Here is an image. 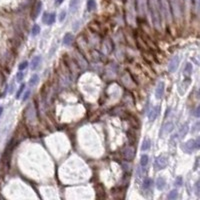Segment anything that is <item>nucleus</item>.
<instances>
[{
  "label": "nucleus",
  "mask_w": 200,
  "mask_h": 200,
  "mask_svg": "<svg viewBox=\"0 0 200 200\" xmlns=\"http://www.w3.org/2000/svg\"><path fill=\"white\" fill-rule=\"evenodd\" d=\"M148 9L151 16V21L156 29H160V23H161V16L160 11L162 9L161 0H147Z\"/></svg>",
  "instance_id": "obj_1"
},
{
  "label": "nucleus",
  "mask_w": 200,
  "mask_h": 200,
  "mask_svg": "<svg viewBox=\"0 0 200 200\" xmlns=\"http://www.w3.org/2000/svg\"><path fill=\"white\" fill-rule=\"evenodd\" d=\"M199 147H200V140L199 138H197L196 140L195 139H190V140L186 141L181 146V148L186 153H191L194 150H197Z\"/></svg>",
  "instance_id": "obj_2"
},
{
  "label": "nucleus",
  "mask_w": 200,
  "mask_h": 200,
  "mask_svg": "<svg viewBox=\"0 0 200 200\" xmlns=\"http://www.w3.org/2000/svg\"><path fill=\"white\" fill-rule=\"evenodd\" d=\"M155 167L157 170L159 169H163L167 166V158L165 156H158L155 159Z\"/></svg>",
  "instance_id": "obj_3"
},
{
  "label": "nucleus",
  "mask_w": 200,
  "mask_h": 200,
  "mask_svg": "<svg viewBox=\"0 0 200 200\" xmlns=\"http://www.w3.org/2000/svg\"><path fill=\"white\" fill-rule=\"evenodd\" d=\"M135 155V148L133 146H127L123 150V157L126 160H132Z\"/></svg>",
  "instance_id": "obj_4"
},
{
  "label": "nucleus",
  "mask_w": 200,
  "mask_h": 200,
  "mask_svg": "<svg viewBox=\"0 0 200 200\" xmlns=\"http://www.w3.org/2000/svg\"><path fill=\"white\" fill-rule=\"evenodd\" d=\"M160 110H161L160 105H156V106L152 107L151 110H150V112H149V114H148V119L150 122H152V121H154L157 118V116L159 115Z\"/></svg>",
  "instance_id": "obj_5"
},
{
  "label": "nucleus",
  "mask_w": 200,
  "mask_h": 200,
  "mask_svg": "<svg viewBox=\"0 0 200 200\" xmlns=\"http://www.w3.org/2000/svg\"><path fill=\"white\" fill-rule=\"evenodd\" d=\"M179 60H180L179 56H178V55L174 56V57L170 60L169 64H168V71H169V72H174V71H175L176 68H177V66H178V64H179Z\"/></svg>",
  "instance_id": "obj_6"
},
{
  "label": "nucleus",
  "mask_w": 200,
  "mask_h": 200,
  "mask_svg": "<svg viewBox=\"0 0 200 200\" xmlns=\"http://www.w3.org/2000/svg\"><path fill=\"white\" fill-rule=\"evenodd\" d=\"M42 21H43V23H45V24H47V25H52L54 23V21H55V14H54V13H50V14L44 13V14H43Z\"/></svg>",
  "instance_id": "obj_7"
},
{
  "label": "nucleus",
  "mask_w": 200,
  "mask_h": 200,
  "mask_svg": "<svg viewBox=\"0 0 200 200\" xmlns=\"http://www.w3.org/2000/svg\"><path fill=\"white\" fill-rule=\"evenodd\" d=\"M164 88H165V85H164V82H159L157 85V88H156L155 91V96L157 99H161L164 95Z\"/></svg>",
  "instance_id": "obj_8"
},
{
  "label": "nucleus",
  "mask_w": 200,
  "mask_h": 200,
  "mask_svg": "<svg viewBox=\"0 0 200 200\" xmlns=\"http://www.w3.org/2000/svg\"><path fill=\"white\" fill-rule=\"evenodd\" d=\"M174 128V124L173 122H171V121H169V122H166L165 124L163 125V127H162V130H161V134H167V133H170L172 130H173Z\"/></svg>",
  "instance_id": "obj_9"
},
{
  "label": "nucleus",
  "mask_w": 200,
  "mask_h": 200,
  "mask_svg": "<svg viewBox=\"0 0 200 200\" xmlns=\"http://www.w3.org/2000/svg\"><path fill=\"white\" fill-rule=\"evenodd\" d=\"M188 131H189V124H188L187 122H185L181 126V128H180V130H179V133H178L179 138H183V137L188 133Z\"/></svg>",
  "instance_id": "obj_10"
},
{
  "label": "nucleus",
  "mask_w": 200,
  "mask_h": 200,
  "mask_svg": "<svg viewBox=\"0 0 200 200\" xmlns=\"http://www.w3.org/2000/svg\"><path fill=\"white\" fill-rule=\"evenodd\" d=\"M41 62V56H35L31 60V70H36Z\"/></svg>",
  "instance_id": "obj_11"
},
{
  "label": "nucleus",
  "mask_w": 200,
  "mask_h": 200,
  "mask_svg": "<svg viewBox=\"0 0 200 200\" xmlns=\"http://www.w3.org/2000/svg\"><path fill=\"white\" fill-rule=\"evenodd\" d=\"M192 71H193V66H192V64L189 63V62H188V63H186L185 67H184L183 74L186 76V77H189V76L192 74Z\"/></svg>",
  "instance_id": "obj_12"
},
{
  "label": "nucleus",
  "mask_w": 200,
  "mask_h": 200,
  "mask_svg": "<svg viewBox=\"0 0 200 200\" xmlns=\"http://www.w3.org/2000/svg\"><path fill=\"white\" fill-rule=\"evenodd\" d=\"M72 41H73V35H72L71 33H66L63 37V44L68 46V45L71 44Z\"/></svg>",
  "instance_id": "obj_13"
},
{
  "label": "nucleus",
  "mask_w": 200,
  "mask_h": 200,
  "mask_svg": "<svg viewBox=\"0 0 200 200\" xmlns=\"http://www.w3.org/2000/svg\"><path fill=\"white\" fill-rule=\"evenodd\" d=\"M165 184H166V181L163 177L157 178V180H156V187H157V189L162 190L164 187H165Z\"/></svg>",
  "instance_id": "obj_14"
},
{
  "label": "nucleus",
  "mask_w": 200,
  "mask_h": 200,
  "mask_svg": "<svg viewBox=\"0 0 200 200\" xmlns=\"http://www.w3.org/2000/svg\"><path fill=\"white\" fill-rule=\"evenodd\" d=\"M41 8H42V2H41V1H38V2L36 3V6H35L34 12H33V19H36L37 17H38L39 13H40V11H41Z\"/></svg>",
  "instance_id": "obj_15"
},
{
  "label": "nucleus",
  "mask_w": 200,
  "mask_h": 200,
  "mask_svg": "<svg viewBox=\"0 0 200 200\" xmlns=\"http://www.w3.org/2000/svg\"><path fill=\"white\" fill-rule=\"evenodd\" d=\"M152 183H153V182H152V180L150 179V178H148V177L145 178L144 181H143V184H142V189L143 190H148L149 188L152 186Z\"/></svg>",
  "instance_id": "obj_16"
},
{
  "label": "nucleus",
  "mask_w": 200,
  "mask_h": 200,
  "mask_svg": "<svg viewBox=\"0 0 200 200\" xmlns=\"http://www.w3.org/2000/svg\"><path fill=\"white\" fill-rule=\"evenodd\" d=\"M150 145H151V142L148 138L144 139V141L142 142V145H141V150L142 151H147L149 148H150Z\"/></svg>",
  "instance_id": "obj_17"
},
{
  "label": "nucleus",
  "mask_w": 200,
  "mask_h": 200,
  "mask_svg": "<svg viewBox=\"0 0 200 200\" xmlns=\"http://www.w3.org/2000/svg\"><path fill=\"white\" fill-rule=\"evenodd\" d=\"M148 156L146 155V154H143L142 156H141L140 158V166L141 167H146L147 164H148Z\"/></svg>",
  "instance_id": "obj_18"
},
{
  "label": "nucleus",
  "mask_w": 200,
  "mask_h": 200,
  "mask_svg": "<svg viewBox=\"0 0 200 200\" xmlns=\"http://www.w3.org/2000/svg\"><path fill=\"white\" fill-rule=\"evenodd\" d=\"M77 5H78V0H70V10L71 12H75L76 9H77Z\"/></svg>",
  "instance_id": "obj_19"
},
{
  "label": "nucleus",
  "mask_w": 200,
  "mask_h": 200,
  "mask_svg": "<svg viewBox=\"0 0 200 200\" xmlns=\"http://www.w3.org/2000/svg\"><path fill=\"white\" fill-rule=\"evenodd\" d=\"M189 84H190V78H187V79L184 80V81L182 82L181 84H180V85H179V89H178V90H180V89H182V88H183V89H184L183 91H184V93H185L186 88L189 86Z\"/></svg>",
  "instance_id": "obj_20"
},
{
  "label": "nucleus",
  "mask_w": 200,
  "mask_h": 200,
  "mask_svg": "<svg viewBox=\"0 0 200 200\" xmlns=\"http://www.w3.org/2000/svg\"><path fill=\"white\" fill-rule=\"evenodd\" d=\"M96 7L95 0H87V11H92Z\"/></svg>",
  "instance_id": "obj_21"
},
{
  "label": "nucleus",
  "mask_w": 200,
  "mask_h": 200,
  "mask_svg": "<svg viewBox=\"0 0 200 200\" xmlns=\"http://www.w3.org/2000/svg\"><path fill=\"white\" fill-rule=\"evenodd\" d=\"M39 80V77L37 74H34V75H32V77L30 78V80H29V85L30 86H34L37 84V82H38Z\"/></svg>",
  "instance_id": "obj_22"
},
{
  "label": "nucleus",
  "mask_w": 200,
  "mask_h": 200,
  "mask_svg": "<svg viewBox=\"0 0 200 200\" xmlns=\"http://www.w3.org/2000/svg\"><path fill=\"white\" fill-rule=\"evenodd\" d=\"M177 195H178V192L176 189H173L170 191V193L168 194V199L170 200H173V199H176L177 198Z\"/></svg>",
  "instance_id": "obj_23"
},
{
  "label": "nucleus",
  "mask_w": 200,
  "mask_h": 200,
  "mask_svg": "<svg viewBox=\"0 0 200 200\" xmlns=\"http://www.w3.org/2000/svg\"><path fill=\"white\" fill-rule=\"evenodd\" d=\"M167 2L169 3V6H170V10H171L172 14H175V3H176V0H167Z\"/></svg>",
  "instance_id": "obj_24"
},
{
  "label": "nucleus",
  "mask_w": 200,
  "mask_h": 200,
  "mask_svg": "<svg viewBox=\"0 0 200 200\" xmlns=\"http://www.w3.org/2000/svg\"><path fill=\"white\" fill-rule=\"evenodd\" d=\"M25 83H22L20 85V87H19V89H18V91H17V93H16V96H15V98L16 99H18V98H20V96H21V94H22V92L24 91V89H25Z\"/></svg>",
  "instance_id": "obj_25"
},
{
  "label": "nucleus",
  "mask_w": 200,
  "mask_h": 200,
  "mask_svg": "<svg viewBox=\"0 0 200 200\" xmlns=\"http://www.w3.org/2000/svg\"><path fill=\"white\" fill-rule=\"evenodd\" d=\"M39 32H40V27H39L37 24L33 25L32 31H31V34H32V36H36V35L38 34Z\"/></svg>",
  "instance_id": "obj_26"
},
{
  "label": "nucleus",
  "mask_w": 200,
  "mask_h": 200,
  "mask_svg": "<svg viewBox=\"0 0 200 200\" xmlns=\"http://www.w3.org/2000/svg\"><path fill=\"white\" fill-rule=\"evenodd\" d=\"M28 67V62L27 61H23V62H21L20 63V65H19V70L20 71H22V70H24V69H26V68Z\"/></svg>",
  "instance_id": "obj_27"
},
{
  "label": "nucleus",
  "mask_w": 200,
  "mask_h": 200,
  "mask_svg": "<svg viewBox=\"0 0 200 200\" xmlns=\"http://www.w3.org/2000/svg\"><path fill=\"white\" fill-rule=\"evenodd\" d=\"M23 78H24V73H23V72H18V73L16 74V79H17V81H19L20 82L21 80L23 79Z\"/></svg>",
  "instance_id": "obj_28"
},
{
  "label": "nucleus",
  "mask_w": 200,
  "mask_h": 200,
  "mask_svg": "<svg viewBox=\"0 0 200 200\" xmlns=\"http://www.w3.org/2000/svg\"><path fill=\"white\" fill-rule=\"evenodd\" d=\"M65 16H66V11L62 10L61 12H60V16H59V21H60V22H63V20L65 19Z\"/></svg>",
  "instance_id": "obj_29"
},
{
  "label": "nucleus",
  "mask_w": 200,
  "mask_h": 200,
  "mask_svg": "<svg viewBox=\"0 0 200 200\" xmlns=\"http://www.w3.org/2000/svg\"><path fill=\"white\" fill-rule=\"evenodd\" d=\"M30 90H27L26 92H25V94H23V97H22V101L24 102V101H26L27 99L29 98V95H30Z\"/></svg>",
  "instance_id": "obj_30"
},
{
  "label": "nucleus",
  "mask_w": 200,
  "mask_h": 200,
  "mask_svg": "<svg viewBox=\"0 0 200 200\" xmlns=\"http://www.w3.org/2000/svg\"><path fill=\"white\" fill-rule=\"evenodd\" d=\"M174 185L176 186V187H179V186L182 185V178L181 177H177L175 180V184Z\"/></svg>",
  "instance_id": "obj_31"
},
{
  "label": "nucleus",
  "mask_w": 200,
  "mask_h": 200,
  "mask_svg": "<svg viewBox=\"0 0 200 200\" xmlns=\"http://www.w3.org/2000/svg\"><path fill=\"white\" fill-rule=\"evenodd\" d=\"M199 181L196 182V194H197V196H199V192H200V187H199Z\"/></svg>",
  "instance_id": "obj_32"
},
{
  "label": "nucleus",
  "mask_w": 200,
  "mask_h": 200,
  "mask_svg": "<svg viewBox=\"0 0 200 200\" xmlns=\"http://www.w3.org/2000/svg\"><path fill=\"white\" fill-rule=\"evenodd\" d=\"M62 2H63V0H55V5L58 6V5H60Z\"/></svg>",
  "instance_id": "obj_33"
},
{
  "label": "nucleus",
  "mask_w": 200,
  "mask_h": 200,
  "mask_svg": "<svg viewBox=\"0 0 200 200\" xmlns=\"http://www.w3.org/2000/svg\"><path fill=\"white\" fill-rule=\"evenodd\" d=\"M195 116L196 117H199V107H197V109H196V111H195Z\"/></svg>",
  "instance_id": "obj_34"
},
{
  "label": "nucleus",
  "mask_w": 200,
  "mask_h": 200,
  "mask_svg": "<svg viewBox=\"0 0 200 200\" xmlns=\"http://www.w3.org/2000/svg\"><path fill=\"white\" fill-rule=\"evenodd\" d=\"M2 112H3V107H2V106H0V116H1Z\"/></svg>",
  "instance_id": "obj_35"
}]
</instances>
